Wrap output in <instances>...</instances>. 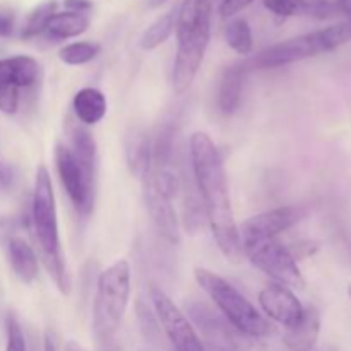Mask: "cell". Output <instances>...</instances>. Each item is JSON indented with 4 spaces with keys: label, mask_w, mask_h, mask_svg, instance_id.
<instances>
[{
    "label": "cell",
    "mask_w": 351,
    "mask_h": 351,
    "mask_svg": "<svg viewBox=\"0 0 351 351\" xmlns=\"http://www.w3.org/2000/svg\"><path fill=\"white\" fill-rule=\"evenodd\" d=\"M141 351H151V350H147V348H144V350H141Z\"/></svg>",
    "instance_id": "obj_40"
},
{
    "label": "cell",
    "mask_w": 351,
    "mask_h": 351,
    "mask_svg": "<svg viewBox=\"0 0 351 351\" xmlns=\"http://www.w3.org/2000/svg\"><path fill=\"white\" fill-rule=\"evenodd\" d=\"M65 9L71 10V12H81L86 14L88 10L93 9L91 0H64Z\"/></svg>",
    "instance_id": "obj_32"
},
{
    "label": "cell",
    "mask_w": 351,
    "mask_h": 351,
    "mask_svg": "<svg viewBox=\"0 0 351 351\" xmlns=\"http://www.w3.org/2000/svg\"><path fill=\"white\" fill-rule=\"evenodd\" d=\"M71 151L81 165L82 171L91 184L96 175V141L84 125H75L71 130Z\"/></svg>",
    "instance_id": "obj_20"
},
{
    "label": "cell",
    "mask_w": 351,
    "mask_h": 351,
    "mask_svg": "<svg viewBox=\"0 0 351 351\" xmlns=\"http://www.w3.org/2000/svg\"><path fill=\"white\" fill-rule=\"evenodd\" d=\"M307 216V209L302 206H281L252 216L242 226H239L242 247L263 240L276 239L280 233L300 223Z\"/></svg>",
    "instance_id": "obj_10"
},
{
    "label": "cell",
    "mask_w": 351,
    "mask_h": 351,
    "mask_svg": "<svg viewBox=\"0 0 351 351\" xmlns=\"http://www.w3.org/2000/svg\"><path fill=\"white\" fill-rule=\"evenodd\" d=\"M319 332H321L319 311L314 307H305L300 322L285 331L283 343L288 351H314Z\"/></svg>",
    "instance_id": "obj_16"
},
{
    "label": "cell",
    "mask_w": 351,
    "mask_h": 351,
    "mask_svg": "<svg viewBox=\"0 0 351 351\" xmlns=\"http://www.w3.org/2000/svg\"><path fill=\"white\" fill-rule=\"evenodd\" d=\"M194 276L202 291H206L219 314L235 331L249 338H264L269 335V321L225 278L206 267H195Z\"/></svg>",
    "instance_id": "obj_5"
},
{
    "label": "cell",
    "mask_w": 351,
    "mask_h": 351,
    "mask_svg": "<svg viewBox=\"0 0 351 351\" xmlns=\"http://www.w3.org/2000/svg\"><path fill=\"white\" fill-rule=\"evenodd\" d=\"M137 314H139L141 326H143V332L146 335V338H151V336L158 335V319L156 315L151 314L147 305H143L139 302L137 304Z\"/></svg>",
    "instance_id": "obj_28"
},
{
    "label": "cell",
    "mask_w": 351,
    "mask_h": 351,
    "mask_svg": "<svg viewBox=\"0 0 351 351\" xmlns=\"http://www.w3.org/2000/svg\"><path fill=\"white\" fill-rule=\"evenodd\" d=\"M348 297H350V300H351V283L348 285Z\"/></svg>",
    "instance_id": "obj_38"
},
{
    "label": "cell",
    "mask_w": 351,
    "mask_h": 351,
    "mask_svg": "<svg viewBox=\"0 0 351 351\" xmlns=\"http://www.w3.org/2000/svg\"><path fill=\"white\" fill-rule=\"evenodd\" d=\"M43 351H58V348H57V339H55L53 332H51V331L45 332Z\"/></svg>",
    "instance_id": "obj_34"
},
{
    "label": "cell",
    "mask_w": 351,
    "mask_h": 351,
    "mask_svg": "<svg viewBox=\"0 0 351 351\" xmlns=\"http://www.w3.org/2000/svg\"><path fill=\"white\" fill-rule=\"evenodd\" d=\"M65 351H86V350L82 348V346H79L77 343L69 341V343H67V346H65Z\"/></svg>",
    "instance_id": "obj_36"
},
{
    "label": "cell",
    "mask_w": 351,
    "mask_h": 351,
    "mask_svg": "<svg viewBox=\"0 0 351 351\" xmlns=\"http://www.w3.org/2000/svg\"><path fill=\"white\" fill-rule=\"evenodd\" d=\"M7 256L17 280L24 285H31L36 280L40 273V259L27 240L23 237H12L7 243Z\"/></svg>",
    "instance_id": "obj_17"
},
{
    "label": "cell",
    "mask_w": 351,
    "mask_h": 351,
    "mask_svg": "<svg viewBox=\"0 0 351 351\" xmlns=\"http://www.w3.org/2000/svg\"><path fill=\"white\" fill-rule=\"evenodd\" d=\"M213 0H184L178 7L177 55L171 84L177 95H184L194 82L211 40Z\"/></svg>",
    "instance_id": "obj_2"
},
{
    "label": "cell",
    "mask_w": 351,
    "mask_h": 351,
    "mask_svg": "<svg viewBox=\"0 0 351 351\" xmlns=\"http://www.w3.org/2000/svg\"><path fill=\"white\" fill-rule=\"evenodd\" d=\"M267 10L280 17L298 16V0H263Z\"/></svg>",
    "instance_id": "obj_27"
},
{
    "label": "cell",
    "mask_w": 351,
    "mask_h": 351,
    "mask_svg": "<svg viewBox=\"0 0 351 351\" xmlns=\"http://www.w3.org/2000/svg\"><path fill=\"white\" fill-rule=\"evenodd\" d=\"M177 14L178 7H171L167 14L154 21L144 34L141 36V47L143 50H154V48L161 47L171 34L175 33V26H177Z\"/></svg>",
    "instance_id": "obj_21"
},
{
    "label": "cell",
    "mask_w": 351,
    "mask_h": 351,
    "mask_svg": "<svg viewBox=\"0 0 351 351\" xmlns=\"http://www.w3.org/2000/svg\"><path fill=\"white\" fill-rule=\"evenodd\" d=\"M254 0H221L219 3V16L221 19H233L239 12L252 3Z\"/></svg>",
    "instance_id": "obj_29"
},
{
    "label": "cell",
    "mask_w": 351,
    "mask_h": 351,
    "mask_svg": "<svg viewBox=\"0 0 351 351\" xmlns=\"http://www.w3.org/2000/svg\"><path fill=\"white\" fill-rule=\"evenodd\" d=\"M259 305L267 319L278 322L285 329L298 324L305 312V307L291 291V288L274 281L259 291Z\"/></svg>",
    "instance_id": "obj_11"
},
{
    "label": "cell",
    "mask_w": 351,
    "mask_h": 351,
    "mask_svg": "<svg viewBox=\"0 0 351 351\" xmlns=\"http://www.w3.org/2000/svg\"><path fill=\"white\" fill-rule=\"evenodd\" d=\"M125 158L130 173L139 180H144L153 163L151 137L139 127H132L125 136Z\"/></svg>",
    "instance_id": "obj_14"
},
{
    "label": "cell",
    "mask_w": 351,
    "mask_h": 351,
    "mask_svg": "<svg viewBox=\"0 0 351 351\" xmlns=\"http://www.w3.org/2000/svg\"><path fill=\"white\" fill-rule=\"evenodd\" d=\"M14 31V16L9 12H2L0 10V36L7 38L10 36Z\"/></svg>",
    "instance_id": "obj_33"
},
{
    "label": "cell",
    "mask_w": 351,
    "mask_h": 351,
    "mask_svg": "<svg viewBox=\"0 0 351 351\" xmlns=\"http://www.w3.org/2000/svg\"><path fill=\"white\" fill-rule=\"evenodd\" d=\"M151 302H153L158 324L167 335L173 351H206L204 343L199 338L191 319L175 305V302L163 290L156 287L151 288Z\"/></svg>",
    "instance_id": "obj_8"
},
{
    "label": "cell",
    "mask_w": 351,
    "mask_h": 351,
    "mask_svg": "<svg viewBox=\"0 0 351 351\" xmlns=\"http://www.w3.org/2000/svg\"><path fill=\"white\" fill-rule=\"evenodd\" d=\"M99 53H101V47L95 41H75V43H69L62 47L58 50V58L65 65L77 67V65L93 62Z\"/></svg>",
    "instance_id": "obj_24"
},
{
    "label": "cell",
    "mask_w": 351,
    "mask_h": 351,
    "mask_svg": "<svg viewBox=\"0 0 351 351\" xmlns=\"http://www.w3.org/2000/svg\"><path fill=\"white\" fill-rule=\"evenodd\" d=\"M288 250H290L291 256L295 257V261H298V259H304V257L311 256V254H314L315 250H317V245L312 242H300V243H295V245L288 247Z\"/></svg>",
    "instance_id": "obj_31"
},
{
    "label": "cell",
    "mask_w": 351,
    "mask_h": 351,
    "mask_svg": "<svg viewBox=\"0 0 351 351\" xmlns=\"http://www.w3.org/2000/svg\"><path fill=\"white\" fill-rule=\"evenodd\" d=\"M72 110L81 125L91 127L105 119L108 101L99 89L82 88L72 98Z\"/></svg>",
    "instance_id": "obj_18"
},
{
    "label": "cell",
    "mask_w": 351,
    "mask_h": 351,
    "mask_svg": "<svg viewBox=\"0 0 351 351\" xmlns=\"http://www.w3.org/2000/svg\"><path fill=\"white\" fill-rule=\"evenodd\" d=\"M55 168L58 180L75 211L82 216L91 215L95 208V184L88 180L71 147L62 143H57L55 146Z\"/></svg>",
    "instance_id": "obj_9"
},
{
    "label": "cell",
    "mask_w": 351,
    "mask_h": 351,
    "mask_svg": "<svg viewBox=\"0 0 351 351\" xmlns=\"http://www.w3.org/2000/svg\"><path fill=\"white\" fill-rule=\"evenodd\" d=\"M105 351H117V350H113V348H106Z\"/></svg>",
    "instance_id": "obj_39"
},
{
    "label": "cell",
    "mask_w": 351,
    "mask_h": 351,
    "mask_svg": "<svg viewBox=\"0 0 351 351\" xmlns=\"http://www.w3.org/2000/svg\"><path fill=\"white\" fill-rule=\"evenodd\" d=\"M16 168L9 163H0V191L9 192L16 185Z\"/></svg>",
    "instance_id": "obj_30"
},
{
    "label": "cell",
    "mask_w": 351,
    "mask_h": 351,
    "mask_svg": "<svg viewBox=\"0 0 351 351\" xmlns=\"http://www.w3.org/2000/svg\"><path fill=\"white\" fill-rule=\"evenodd\" d=\"M163 3H167V0H147V5H149L151 9H158V7H161Z\"/></svg>",
    "instance_id": "obj_37"
},
{
    "label": "cell",
    "mask_w": 351,
    "mask_h": 351,
    "mask_svg": "<svg viewBox=\"0 0 351 351\" xmlns=\"http://www.w3.org/2000/svg\"><path fill=\"white\" fill-rule=\"evenodd\" d=\"M194 184L204 208L206 221L211 228L218 249L228 261L242 259L243 247L230 199L225 161L218 146L206 132H194L189 141Z\"/></svg>",
    "instance_id": "obj_1"
},
{
    "label": "cell",
    "mask_w": 351,
    "mask_h": 351,
    "mask_svg": "<svg viewBox=\"0 0 351 351\" xmlns=\"http://www.w3.org/2000/svg\"><path fill=\"white\" fill-rule=\"evenodd\" d=\"M57 12V2L55 0H47V2H41L40 5L34 7L31 10V14L27 16L26 23H24L23 31H21V36L29 40V38H36L40 34L45 33L47 29L48 21L51 19V16Z\"/></svg>",
    "instance_id": "obj_25"
},
{
    "label": "cell",
    "mask_w": 351,
    "mask_h": 351,
    "mask_svg": "<svg viewBox=\"0 0 351 351\" xmlns=\"http://www.w3.org/2000/svg\"><path fill=\"white\" fill-rule=\"evenodd\" d=\"M243 254L249 257V261L257 269L267 274L274 283L285 285L288 288L305 287V280L297 261L291 256L288 247L283 245L278 239L243 245Z\"/></svg>",
    "instance_id": "obj_7"
},
{
    "label": "cell",
    "mask_w": 351,
    "mask_h": 351,
    "mask_svg": "<svg viewBox=\"0 0 351 351\" xmlns=\"http://www.w3.org/2000/svg\"><path fill=\"white\" fill-rule=\"evenodd\" d=\"M225 40L228 47L239 55H249L254 48L252 29L242 17H233L225 27Z\"/></svg>",
    "instance_id": "obj_22"
},
{
    "label": "cell",
    "mask_w": 351,
    "mask_h": 351,
    "mask_svg": "<svg viewBox=\"0 0 351 351\" xmlns=\"http://www.w3.org/2000/svg\"><path fill=\"white\" fill-rule=\"evenodd\" d=\"M351 41V19L339 21L328 27L319 31L300 34V36L288 38L280 41L273 47L261 51L257 57L247 64V67L256 69H276L283 65L295 64V62L305 60V58L317 57V55L328 53L336 50L343 45Z\"/></svg>",
    "instance_id": "obj_6"
},
{
    "label": "cell",
    "mask_w": 351,
    "mask_h": 351,
    "mask_svg": "<svg viewBox=\"0 0 351 351\" xmlns=\"http://www.w3.org/2000/svg\"><path fill=\"white\" fill-rule=\"evenodd\" d=\"M130 281L132 271L125 259L115 261L99 274L93 302V331L103 345H108L120 329L129 307Z\"/></svg>",
    "instance_id": "obj_4"
},
{
    "label": "cell",
    "mask_w": 351,
    "mask_h": 351,
    "mask_svg": "<svg viewBox=\"0 0 351 351\" xmlns=\"http://www.w3.org/2000/svg\"><path fill=\"white\" fill-rule=\"evenodd\" d=\"M31 228H33L34 240L40 249V257L48 274L58 290L67 295L71 290V281H69L67 267H65L64 254H62L57 201H55L50 171L45 165L38 167L36 177H34L33 195H31Z\"/></svg>",
    "instance_id": "obj_3"
},
{
    "label": "cell",
    "mask_w": 351,
    "mask_h": 351,
    "mask_svg": "<svg viewBox=\"0 0 351 351\" xmlns=\"http://www.w3.org/2000/svg\"><path fill=\"white\" fill-rule=\"evenodd\" d=\"M41 67L29 55H14L0 58V89H27L40 81Z\"/></svg>",
    "instance_id": "obj_13"
},
{
    "label": "cell",
    "mask_w": 351,
    "mask_h": 351,
    "mask_svg": "<svg viewBox=\"0 0 351 351\" xmlns=\"http://www.w3.org/2000/svg\"><path fill=\"white\" fill-rule=\"evenodd\" d=\"M247 69V64H233L223 71L218 86V108L225 115L235 113L242 103Z\"/></svg>",
    "instance_id": "obj_15"
},
{
    "label": "cell",
    "mask_w": 351,
    "mask_h": 351,
    "mask_svg": "<svg viewBox=\"0 0 351 351\" xmlns=\"http://www.w3.org/2000/svg\"><path fill=\"white\" fill-rule=\"evenodd\" d=\"M144 202H146L147 213H149L151 221H153L156 232L167 242L177 245L180 242V225H178L173 201H168L163 195L154 192L153 189L144 185Z\"/></svg>",
    "instance_id": "obj_12"
},
{
    "label": "cell",
    "mask_w": 351,
    "mask_h": 351,
    "mask_svg": "<svg viewBox=\"0 0 351 351\" xmlns=\"http://www.w3.org/2000/svg\"><path fill=\"white\" fill-rule=\"evenodd\" d=\"M5 351H27L23 326L12 314L5 317Z\"/></svg>",
    "instance_id": "obj_26"
},
{
    "label": "cell",
    "mask_w": 351,
    "mask_h": 351,
    "mask_svg": "<svg viewBox=\"0 0 351 351\" xmlns=\"http://www.w3.org/2000/svg\"><path fill=\"white\" fill-rule=\"evenodd\" d=\"M336 7L339 14H343L346 19H351V0H336Z\"/></svg>",
    "instance_id": "obj_35"
},
{
    "label": "cell",
    "mask_w": 351,
    "mask_h": 351,
    "mask_svg": "<svg viewBox=\"0 0 351 351\" xmlns=\"http://www.w3.org/2000/svg\"><path fill=\"white\" fill-rule=\"evenodd\" d=\"M175 132L173 127L168 123L158 130L156 137L151 139V147H153V163L154 168H170L173 163L175 154Z\"/></svg>",
    "instance_id": "obj_23"
},
{
    "label": "cell",
    "mask_w": 351,
    "mask_h": 351,
    "mask_svg": "<svg viewBox=\"0 0 351 351\" xmlns=\"http://www.w3.org/2000/svg\"><path fill=\"white\" fill-rule=\"evenodd\" d=\"M88 14L65 10V12H55L53 16H51V19L48 21L47 29H45L43 34H47V38H50V40L62 41L81 36L82 33L88 31Z\"/></svg>",
    "instance_id": "obj_19"
}]
</instances>
